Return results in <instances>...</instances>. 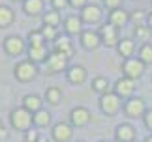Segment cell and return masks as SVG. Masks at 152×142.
Masks as SVG:
<instances>
[{"mask_svg": "<svg viewBox=\"0 0 152 142\" xmlns=\"http://www.w3.org/2000/svg\"><path fill=\"white\" fill-rule=\"evenodd\" d=\"M10 120H11V125H13V129H17V131H28L32 125V114L28 112L26 109H15V110H11V116H10Z\"/></svg>", "mask_w": 152, "mask_h": 142, "instance_id": "1", "label": "cell"}, {"mask_svg": "<svg viewBox=\"0 0 152 142\" xmlns=\"http://www.w3.org/2000/svg\"><path fill=\"white\" fill-rule=\"evenodd\" d=\"M124 75L128 77V79H139V77L143 75L145 71V64L139 60V58H128V60L124 62Z\"/></svg>", "mask_w": 152, "mask_h": 142, "instance_id": "2", "label": "cell"}, {"mask_svg": "<svg viewBox=\"0 0 152 142\" xmlns=\"http://www.w3.org/2000/svg\"><path fill=\"white\" fill-rule=\"evenodd\" d=\"M100 106L105 114H115V112H118L120 109V97L116 96V93H103L102 99H100Z\"/></svg>", "mask_w": 152, "mask_h": 142, "instance_id": "3", "label": "cell"}, {"mask_svg": "<svg viewBox=\"0 0 152 142\" xmlns=\"http://www.w3.org/2000/svg\"><path fill=\"white\" fill-rule=\"evenodd\" d=\"M15 77H17L19 80H23V82L34 79V77H36V66H34L30 60L19 62V64L15 66Z\"/></svg>", "mask_w": 152, "mask_h": 142, "instance_id": "4", "label": "cell"}, {"mask_svg": "<svg viewBox=\"0 0 152 142\" xmlns=\"http://www.w3.org/2000/svg\"><path fill=\"white\" fill-rule=\"evenodd\" d=\"M100 38L102 43H105L107 47H115L118 43V34H116V26H113L111 22H105L100 30Z\"/></svg>", "mask_w": 152, "mask_h": 142, "instance_id": "5", "label": "cell"}, {"mask_svg": "<svg viewBox=\"0 0 152 142\" xmlns=\"http://www.w3.org/2000/svg\"><path fill=\"white\" fill-rule=\"evenodd\" d=\"M68 67V58L60 54V52H53L47 58V69L49 73H56V71H64Z\"/></svg>", "mask_w": 152, "mask_h": 142, "instance_id": "6", "label": "cell"}, {"mask_svg": "<svg viewBox=\"0 0 152 142\" xmlns=\"http://www.w3.org/2000/svg\"><path fill=\"white\" fill-rule=\"evenodd\" d=\"M4 49L8 54H21L23 51H25V41H23L19 36H8V38L4 39Z\"/></svg>", "mask_w": 152, "mask_h": 142, "instance_id": "7", "label": "cell"}, {"mask_svg": "<svg viewBox=\"0 0 152 142\" xmlns=\"http://www.w3.org/2000/svg\"><path fill=\"white\" fill-rule=\"evenodd\" d=\"M124 110H126V114H128V116L137 118V116H143V114H145L147 106H145V101H143L141 97H133V99H130V101L126 103Z\"/></svg>", "mask_w": 152, "mask_h": 142, "instance_id": "8", "label": "cell"}, {"mask_svg": "<svg viewBox=\"0 0 152 142\" xmlns=\"http://www.w3.org/2000/svg\"><path fill=\"white\" fill-rule=\"evenodd\" d=\"M51 135H53V138H55L56 142H68L69 138H72V135H73V131H72V127H69L68 123H64V122H60V123H56V125L53 127V131H51Z\"/></svg>", "mask_w": 152, "mask_h": 142, "instance_id": "9", "label": "cell"}, {"mask_svg": "<svg viewBox=\"0 0 152 142\" xmlns=\"http://www.w3.org/2000/svg\"><path fill=\"white\" fill-rule=\"evenodd\" d=\"M69 120L75 127H83L86 123L90 122V112L85 109V106H77V109L72 110V114H69Z\"/></svg>", "mask_w": 152, "mask_h": 142, "instance_id": "10", "label": "cell"}, {"mask_svg": "<svg viewBox=\"0 0 152 142\" xmlns=\"http://www.w3.org/2000/svg\"><path fill=\"white\" fill-rule=\"evenodd\" d=\"M115 137L120 142H132V140H135V129L132 125H128V123H120L115 131Z\"/></svg>", "mask_w": 152, "mask_h": 142, "instance_id": "11", "label": "cell"}, {"mask_svg": "<svg viewBox=\"0 0 152 142\" xmlns=\"http://www.w3.org/2000/svg\"><path fill=\"white\" fill-rule=\"evenodd\" d=\"M132 92H133V80L132 79L124 77V79H118V80H116L115 93L118 97H128V96H132Z\"/></svg>", "mask_w": 152, "mask_h": 142, "instance_id": "12", "label": "cell"}, {"mask_svg": "<svg viewBox=\"0 0 152 142\" xmlns=\"http://www.w3.org/2000/svg\"><path fill=\"white\" fill-rule=\"evenodd\" d=\"M81 43H83L85 49H96L98 45L102 43V38L98 32H92V30H85L81 34Z\"/></svg>", "mask_w": 152, "mask_h": 142, "instance_id": "13", "label": "cell"}, {"mask_svg": "<svg viewBox=\"0 0 152 142\" xmlns=\"http://www.w3.org/2000/svg\"><path fill=\"white\" fill-rule=\"evenodd\" d=\"M100 17H102V9L98 8L96 4L85 6V8H83V13H81V19L86 21V22H96V21H100Z\"/></svg>", "mask_w": 152, "mask_h": 142, "instance_id": "14", "label": "cell"}, {"mask_svg": "<svg viewBox=\"0 0 152 142\" xmlns=\"http://www.w3.org/2000/svg\"><path fill=\"white\" fill-rule=\"evenodd\" d=\"M86 79V69L83 66H72L68 69V80L73 84H81Z\"/></svg>", "mask_w": 152, "mask_h": 142, "instance_id": "15", "label": "cell"}, {"mask_svg": "<svg viewBox=\"0 0 152 142\" xmlns=\"http://www.w3.org/2000/svg\"><path fill=\"white\" fill-rule=\"evenodd\" d=\"M55 52H60V54H64L69 60L73 54V47H72V41H69L68 38H60L55 41Z\"/></svg>", "mask_w": 152, "mask_h": 142, "instance_id": "16", "label": "cell"}, {"mask_svg": "<svg viewBox=\"0 0 152 142\" xmlns=\"http://www.w3.org/2000/svg\"><path fill=\"white\" fill-rule=\"evenodd\" d=\"M128 19H130V15H128L124 9H120V8L118 9H113L109 13V22L113 26H124L126 22H128Z\"/></svg>", "mask_w": 152, "mask_h": 142, "instance_id": "17", "label": "cell"}, {"mask_svg": "<svg viewBox=\"0 0 152 142\" xmlns=\"http://www.w3.org/2000/svg\"><path fill=\"white\" fill-rule=\"evenodd\" d=\"M23 109H26L30 114L32 112L36 114L38 110H42V99L38 96H25V99H23Z\"/></svg>", "mask_w": 152, "mask_h": 142, "instance_id": "18", "label": "cell"}, {"mask_svg": "<svg viewBox=\"0 0 152 142\" xmlns=\"http://www.w3.org/2000/svg\"><path fill=\"white\" fill-rule=\"evenodd\" d=\"M23 9L26 15H38L43 9V0H23Z\"/></svg>", "mask_w": 152, "mask_h": 142, "instance_id": "19", "label": "cell"}, {"mask_svg": "<svg viewBox=\"0 0 152 142\" xmlns=\"http://www.w3.org/2000/svg\"><path fill=\"white\" fill-rule=\"evenodd\" d=\"M64 28H66L68 34H79L81 32V19L77 15H69L66 21H64Z\"/></svg>", "mask_w": 152, "mask_h": 142, "instance_id": "20", "label": "cell"}, {"mask_svg": "<svg viewBox=\"0 0 152 142\" xmlns=\"http://www.w3.org/2000/svg\"><path fill=\"white\" fill-rule=\"evenodd\" d=\"M11 22H13V11L8 6H0V28L8 26Z\"/></svg>", "mask_w": 152, "mask_h": 142, "instance_id": "21", "label": "cell"}, {"mask_svg": "<svg viewBox=\"0 0 152 142\" xmlns=\"http://www.w3.org/2000/svg\"><path fill=\"white\" fill-rule=\"evenodd\" d=\"M133 41L132 39H122V41H118V52H120V56H124L126 60L132 56V52H133Z\"/></svg>", "mask_w": 152, "mask_h": 142, "instance_id": "22", "label": "cell"}, {"mask_svg": "<svg viewBox=\"0 0 152 142\" xmlns=\"http://www.w3.org/2000/svg\"><path fill=\"white\" fill-rule=\"evenodd\" d=\"M28 54H30V62H43L45 56H47L45 45H43V47H30Z\"/></svg>", "mask_w": 152, "mask_h": 142, "instance_id": "23", "label": "cell"}, {"mask_svg": "<svg viewBox=\"0 0 152 142\" xmlns=\"http://www.w3.org/2000/svg\"><path fill=\"white\" fill-rule=\"evenodd\" d=\"M32 120H34V123H36V125L45 127V125L51 122V112H47V110H38L36 114L32 116Z\"/></svg>", "mask_w": 152, "mask_h": 142, "instance_id": "24", "label": "cell"}, {"mask_svg": "<svg viewBox=\"0 0 152 142\" xmlns=\"http://www.w3.org/2000/svg\"><path fill=\"white\" fill-rule=\"evenodd\" d=\"M60 97H62L60 88L53 86V88H47V90H45V99H47L51 105H56L58 101H60Z\"/></svg>", "mask_w": 152, "mask_h": 142, "instance_id": "25", "label": "cell"}, {"mask_svg": "<svg viewBox=\"0 0 152 142\" xmlns=\"http://www.w3.org/2000/svg\"><path fill=\"white\" fill-rule=\"evenodd\" d=\"M139 60L143 64H152V45L150 43H145L139 51Z\"/></svg>", "mask_w": 152, "mask_h": 142, "instance_id": "26", "label": "cell"}, {"mask_svg": "<svg viewBox=\"0 0 152 142\" xmlns=\"http://www.w3.org/2000/svg\"><path fill=\"white\" fill-rule=\"evenodd\" d=\"M28 39H30V47H43L45 45V38L42 32H30L28 34Z\"/></svg>", "mask_w": 152, "mask_h": 142, "instance_id": "27", "label": "cell"}, {"mask_svg": "<svg viewBox=\"0 0 152 142\" xmlns=\"http://www.w3.org/2000/svg\"><path fill=\"white\" fill-rule=\"evenodd\" d=\"M58 21H60V15H58V11H47V13L43 15L45 26H56Z\"/></svg>", "mask_w": 152, "mask_h": 142, "instance_id": "28", "label": "cell"}, {"mask_svg": "<svg viewBox=\"0 0 152 142\" xmlns=\"http://www.w3.org/2000/svg\"><path fill=\"white\" fill-rule=\"evenodd\" d=\"M107 86H109V82L105 77H96L94 80H92V88H94L96 92H107Z\"/></svg>", "mask_w": 152, "mask_h": 142, "instance_id": "29", "label": "cell"}, {"mask_svg": "<svg viewBox=\"0 0 152 142\" xmlns=\"http://www.w3.org/2000/svg\"><path fill=\"white\" fill-rule=\"evenodd\" d=\"M42 34H43V38L47 39V41H51V39H55V36H56V32H55V26H43V30H42Z\"/></svg>", "mask_w": 152, "mask_h": 142, "instance_id": "30", "label": "cell"}, {"mask_svg": "<svg viewBox=\"0 0 152 142\" xmlns=\"http://www.w3.org/2000/svg\"><path fill=\"white\" fill-rule=\"evenodd\" d=\"M122 4V0H103V6L109 9H118Z\"/></svg>", "mask_w": 152, "mask_h": 142, "instance_id": "31", "label": "cell"}, {"mask_svg": "<svg viewBox=\"0 0 152 142\" xmlns=\"http://www.w3.org/2000/svg\"><path fill=\"white\" fill-rule=\"evenodd\" d=\"M38 138H39L38 131H30V129H28L26 135H25V142H38Z\"/></svg>", "mask_w": 152, "mask_h": 142, "instance_id": "32", "label": "cell"}, {"mask_svg": "<svg viewBox=\"0 0 152 142\" xmlns=\"http://www.w3.org/2000/svg\"><path fill=\"white\" fill-rule=\"evenodd\" d=\"M130 19H132L133 22H141V21L145 19V13H143L141 9H137V11H133V13L130 15Z\"/></svg>", "mask_w": 152, "mask_h": 142, "instance_id": "33", "label": "cell"}, {"mask_svg": "<svg viewBox=\"0 0 152 142\" xmlns=\"http://www.w3.org/2000/svg\"><path fill=\"white\" fill-rule=\"evenodd\" d=\"M148 30H150V28H145V26H141V25H137L135 36H137V38H147V36H148Z\"/></svg>", "mask_w": 152, "mask_h": 142, "instance_id": "34", "label": "cell"}, {"mask_svg": "<svg viewBox=\"0 0 152 142\" xmlns=\"http://www.w3.org/2000/svg\"><path fill=\"white\" fill-rule=\"evenodd\" d=\"M68 6V0H53V8L55 9H62Z\"/></svg>", "mask_w": 152, "mask_h": 142, "instance_id": "35", "label": "cell"}, {"mask_svg": "<svg viewBox=\"0 0 152 142\" xmlns=\"http://www.w3.org/2000/svg\"><path fill=\"white\" fill-rule=\"evenodd\" d=\"M145 125L152 131V110H148L147 114H145Z\"/></svg>", "mask_w": 152, "mask_h": 142, "instance_id": "36", "label": "cell"}, {"mask_svg": "<svg viewBox=\"0 0 152 142\" xmlns=\"http://www.w3.org/2000/svg\"><path fill=\"white\" fill-rule=\"evenodd\" d=\"M69 4H72L73 8H85V6H86V0H69Z\"/></svg>", "mask_w": 152, "mask_h": 142, "instance_id": "37", "label": "cell"}, {"mask_svg": "<svg viewBox=\"0 0 152 142\" xmlns=\"http://www.w3.org/2000/svg\"><path fill=\"white\" fill-rule=\"evenodd\" d=\"M6 137V129H4V123L0 122V138H4Z\"/></svg>", "mask_w": 152, "mask_h": 142, "instance_id": "38", "label": "cell"}, {"mask_svg": "<svg viewBox=\"0 0 152 142\" xmlns=\"http://www.w3.org/2000/svg\"><path fill=\"white\" fill-rule=\"evenodd\" d=\"M148 28H150V30H152V13L148 15Z\"/></svg>", "mask_w": 152, "mask_h": 142, "instance_id": "39", "label": "cell"}, {"mask_svg": "<svg viewBox=\"0 0 152 142\" xmlns=\"http://www.w3.org/2000/svg\"><path fill=\"white\" fill-rule=\"evenodd\" d=\"M38 142H49V140L45 138V137H39V138H38Z\"/></svg>", "mask_w": 152, "mask_h": 142, "instance_id": "40", "label": "cell"}, {"mask_svg": "<svg viewBox=\"0 0 152 142\" xmlns=\"http://www.w3.org/2000/svg\"><path fill=\"white\" fill-rule=\"evenodd\" d=\"M145 142H152V135H148V137L145 138Z\"/></svg>", "mask_w": 152, "mask_h": 142, "instance_id": "41", "label": "cell"}, {"mask_svg": "<svg viewBox=\"0 0 152 142\" xmlns=\"http://www.w3.org/2000/svg\"><path fill=\"white\" fill-rule=\"evenodd\" d=\"M115 142H120V140H115Z\"/></svg>", "mask_w": 152, "mask_h": 142, "instance_id": "42", "label": "cell"}, {"mask_svg": "<svg viewBox=\"0 0 152 142\" xmlns=\"http://www.w3.org/2000/svg\"><path fill=\"white\" fill-rule=\"evenodd\" d=\"M77 142H83V140H77Z\"/></svg>", "mask_w": 152, "mask_h": 142, "instance_id": "43", "label": "cell"}, {"mask_svg": "<svg viewBox=\"0 0 152 142\" xmlns=\"http://www.w3.org/2000/svg\"><path fill=\"white\" fill-rule=\"evenodd\" d=\"M100 142H105V140H100Z\"/></svg>", "mask_w": 152, "mask_h": 142, "instance_id": "44", "label": "cell"}, {"mask_svg": "<svg viewBox=\"0 0 152 142\" xmlns=\"http://www.w3.org/2000/svg\"><path fill=\"white\" fill-rule=\"evenodd\" d=\"M13 2H17V0H13Z\"/></svg>", "mask_w": 152, "mask_h": 142, "instance_id": "45", "label": "cell"}, {"mask_svg": "<svg viewBox=\"0 0 152 142\" xmlns=\"http://www.w3.org/2000/svg\"><path fill=\"white\" fill-rule=\"evenodd\" d=\"M132 142H135V140H132Z\"/></svg>", "mask_w": 152, "mask_h": 142, "instance_id": "46", "label": "cell"}]
</instances>
